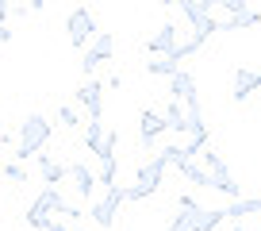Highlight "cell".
Here are the masks:
<instances>
[{
    "label": "cell",
    "mask_w": 261,
    "mask_h": 231,
    "mask_svg": "<svg viewBox=\"0 0 261 231\" xmlns=\"http://www.w3.org/2000/svg\"><path fill=\"white\" fill-rule=\"evenodd\" d=\"M50 143V120L46 115H39V112H31L19 124V143H16V158L19 162H27V158H39V150Z\"/></svg>",
    "instance_id": "obj_3"
},
{
    "label": "cell",
    "mask_w": 261,
    "mask_h": 231,
    "mask_svg": "<svg viewBox=\"0 0 261 231\" xmlns=\"http://www.w3.org/2000/svg\"><path fill=\"white\" fill-rule=\"evenodd\" d=\"M73 97H77V104L89 108V120H104V85H100L96 77H89Z\"/></svg>",
    "instance_id": "obj_10"
},
{
    "label": "cell",
    "mask_w": 261,
    "mask_h": 231,
    "mask_svg": "<svg viewBox=\"0 0 261 231\" xmlns=\"http://www.w3.org/2000/svg\"><path fill=\"white\" fill-rule=\"evenodd\" d=\"M146 50H150L154 58H169L173 50H177V24H162V27L154 31V39L146 42Z\"/></svg>",
    "instance_id": "obj_12"
},
{
    "label": "cell",
    "mask_w": 261,
    "mask_h": 231,
    "mask_svg": "<svg viewBox=\"0 0 261 231\" xmlns=\"http://www.w3.org/2000/svg\"><path fill=\"white\" fill-rule=\"evenodd\" d=\"M223 212H227V220H242V216H261V197H238V200H230Z\"/></svg>",
    "instance_id": "obj_16"
},
{
    "label": "cell",
    "mask_w": 261,
    "mask_h": 231,
    "mask_svg": "<svg viewBox=\"0 0 261 231\" xmlns=\"http://www.w3.org/2000/svg\"><path fill=\"white\" fill-rule=\"evenodd\" d=\"M65 31H69V42H73L77 50H89L92 39L100 35V27H96V16H92L89 8H73L69 19H65Z\"/></svg>",
    "instance_id": "obj_7"
},
{
    "label": "cell",
    "mask_w": 261,
    "mask_h": 231,
    "mask_svg": "<svg viewBox=\"0 0 261 231\" xmlns=\"http://www.w3.org/2000/svg\"><path fill=\"white\" fill-rule=\"evenodd\" d=\"M112 50H115L112 35H108V31H100L96 39H92V47L81 54V74H85V77H92V74H96V70L108 62V58H112Z\"/></svg>",
    "instance_id": "obj_8"
},
{
    "label": "cell",
    "mask_w": 261,
    "mask_h": 231,
    "mask_svg": "<svg viewBox=\"0 0 261 231\" xmlns=\"http://www.w3.org/2000/svg\"><path fill=\"white\" fill-rule=\"evenodd\" d=\"M12 39V31H8V27H0V42H8Z\"/></svg>",
    "instance_id": "obj_27"
},
{
    "label": "cell",
    "mask_w": 261,
    "mask_h": 231,
    "mask_svg": "<svg viewBox=\"0 0 261 231\" xmlns=\"http://www.w3.org/2000/svg\"><path fill=\"white\" fill-rule=\"evenodd\" d=\"M177 173L185 177V181H192V185H204V189H212V177H207V170H204V166H196L192 158L177 162Z\"/></svg>",
    "instance_id": "obj_18"
},
{
    "label": "cell",
    "mask_w": 261,
    "mask_h": 231,
    "mask_svg": "<svg viewBox=\"0 0 261 231\" xmlns=\"http://www.w3.org/2000/svg\"><path fill=\"white\" fill-rule=\"evenodd\" d=\"M227 231H246V227H242V223H234V227H227Z\"/></svg>",
    "instance_id": "obj_28"
},
{
    "label": "cell",
    "mask_w": 261,
    "mask_h": 231,
    "mask_svg": "<svg viewBox=\"0 0 261 231\" xmlns=\"http://www.w3.org/2000/svg\"><path fill=\"white\" fill-rule=\"evenodd\" d=\"M123 204H127V185H112L100 200H92V204H89V216H92L96 227H112Z\"/></svg>",
    "instance_id": "obj_5"
},
{
    "label": "cell",
    "mask_w": 261,
    "mask_h": 231,
    "mask_svg": "<svg viewBox=\"0 0 261 231\" xmlns=\"http://www.w3.org/2000/svg\"><path fill=\"white\" fill-rule=\"evenodd\" d=\"M115 170H119V166H115V158H100V170H96L100 185H108V189H112V185H115Z\"/></svg>",
    "instance_id": "obj_21"
},
{
    "label": "cell",
    "mask_w": 261,
    "mask_h": 231,
    "mask_svg": "<svg viewBox=\"0 0 261 231\" xmlns=\"http://www.w3.org/2000/svg\"><path fill=\"white\" fill-rule=\"evenodd\" d=\"M165 158L162 154H154L146 166H139V181L135 185H127V200H146V197H154L158 189H162V177H165Z\"/></svg>",
    "instance_id": "obj_4"
},
{
    "label": "cell",
    "mask_w": 261,
    "mask_h": 231,
    "mask_svg": "<svg viewBox=\"0 0 261 231\" xmlns=\"http://www.w3.org/2000/svg\"><path fill=\"white\" fill-rule=\"evenodd\" d=\"M8 12H12V8H8V0H0V27H4V19H8Z\"/></svg>",
    "instance_id": "obj_26"
},
{
    "label": "cell",
    "mask_w": 261,
    "mask_h": 231,
    "mask_svg": "<svg viewBox=\"0 0 261 231\" xmlns=\"http://www.w3.org/2000/svg\"><path fill=\"white\" fill-rule=\"evenodd\" d=\"M35 162H39V173H42V181H46L50 189H58V185L65 181V173H69V166H58L50 154H39Z\"/></svg>",
    "instance_id": "obj_14"
},
{
    "label": "cell",
    "mask_w": 261,
    "mask_h": 231,
    "mask_svg": "<svg viewBox=\"0 0 261 231\" xmlns=\"http://www.w3.org/2000/svg\"><path fill=\"white\" fill-rule=\"evenodd\" d=\"M257 89H261V74L257 70H234V89H230V97H234L238 104H246Z\"/></svg>",
    "instance_id": "obj_13"
},
{
    "label": "cell",
    "mask_w": 261,
    "mask_h": 231,
    "mask_svg": "<svg viewBox=\"0 0 261 231\" xmlns=\"http://www.w3.org/2000/svg\"><path fill=\"white\" fill-rule=\"evenodd\" d=\"M204 170H207V177H212V189L215 193H223V197H230V200H238L242 193H238V181L230 177V166L223 162V154H215V150H204Z\"/></svg>",
    "instance_id": "obj_6"
},
{
    "label": "cell",
    "mask_w": 261,
    "mask_h": 231,
    "mask_svg": "<svg viewBox=\"0 0 261 231\" xmlns=\"http://www.w3.org/2000/svg\"><path fill=\"white\" fill-rule=\"evenodd\" d=\"M85 143H89L92 154H104V143H108V131H104V120H89V131H85Z\"/></svg>",
    "instance_id": "obj_19"
},
{
    "label": "cell",
    "mask_w": 261,
    "mask_h": 231,
    "mask_svg": "<svg viewBox=\"0 0 261 231\" xmlns=\"http://www.w3.org/2000/svg\"><path fill=\"white\" fill-rule=\"evenodd\" d=\"M46 231H77V227H65L62 220H50V223H46Z\"/></svg>",
    "instance_id": "obj_25"
},
{
    "label": "cell",
    "mask_w": 261,
    "mask_h": 231,
    "mask_svg": "<svg viewBox=\"0 0 261 231\" xmlns=\"http://www.w3.org/2000/svg\"><path fill=\"white\" fill-rule=\"evenodd\" d=\"M165 124H169V131L173 135H180V139H185V127H188V115H185V104H180V100H169V104H165Z\"/></svg>",
    "instance_id": "obj_17"
},
{
    "label": "cell",
    "mask_w": 261,
    "mask_h": 231,
    "mask_svg": "<svg viewBox=\"0 0 261 231\" xmlns=\"http://www.w3.org/2000/svg\"><path fill=\"white\" fill-rule=\"evenodd\" d=\"M219 223H227L223 208H204L196 204V197L180 193L177 197V216L169 220V231H215Z\"/></svg>",
    "instance_id": "obj_1"
},
{
    "label": "cell",
    "mask_w": 261,
    "mask_h": 231,
    "mask_svg": "<svg viewBox=\"0 0 261 231\" xmlns=\"http://www.w3.org/2000/svg\"><path fill=\"white\" fill-rule=\"evenodd\" d=\"M146 74L150 77H169V81H173V77L180 74V66H173L169 58H154V62H146Z\"/></svg>",
    "instance_id": "obj_20"
},
{
    "label": "cell",
    "mask_w": 261,
    "mask_h": 231,
    "mask_svg": "<svg viewBox=\"0 0 261 231\" xmlns=\"http://www.w3.org/2000/svg\"><path fill=\"white\" fill-rule=\"evenodd\" d=\"M0 173H4V177H8V181H16V185H23V181H27V170H23V166H19V162L4 166V170H0Z\"/></svg>",
    "instance_id": "obj_23"
},
{
    "label": "cell",
    "mask_w": 261,
    "mask_h": 231,
    "mask_svg": "<svg viewBox=\"0 0 261 231\" xmlns=\"http://www.w3.org/2000/svg\"><path fill=\"white\" fill-rule=\"evenodd\" d=\"M169 93H173V100H180V104H188V100H200V93H196V81H192V74H185V70H180V74L169 81Z\"/></svg>",
    "instance_id": "obj_15"
},
{
    "label": "cell",
    "mask_w": 261,
    "mask_h": 231,
    "mask_svg": "<svg viewBox=\"0 0 261 231\" xmlns=\"http://www.w3.org/2000/svg\"><path fill=\"white\" fill-rule=\"evenodd\" d=\"M58 124L62 127H77V112L73 108H58Z\"/></svg>",
    "instance_id": "obj_24"
},
{
    "label": "cell",
    "mask_w": 261,
    "mask_h": 231,
    "mask_svg": "<svg viewBox=\"0 0 261 231\" xmlns=\"http://www.w3.org/2000/svg\"><path fill=\"white\" fill-rule=\"evenodd\" d=\"M165 131H169L165 115L154 112V108H142V115H139V143H142V147H154Z\"/></svg>",
    "instance_id": "obj_9"
},
{
    "label": "cell",
    "mask_w": 261,
    "mask_h": 231,
    "mask_svg": "<svg viewBox=\"0 0 261 231\" xmlns=\"http://www.w3.org/2000/svg\"><path fill=\"white\" fill-rule=\"evenodd\" d=\"M65 177L73 181V193H77L81 200H89V197H92V189L100 185V177H96V173H92L85 162H69V173H65Z\"/></svg>",
    "instance_id": "obj_11"
},
{
    "label": "cell",
    "mask_w": 261,
    "mask_h": 231,
    "mask_svg": "<svg viewBox=\"0 0 261 231\" xmlns=\"http://www.w3.org/2000/svg\"><path fill=\"white\" fill-rule=\"evenodd\" d=\"M219 8L227 12V16H246L250 4H246V0H219Z\"/></svg>",
    "instance_id": "obj_22"
},
{
    "label": "cell",
    "mask_w": 261,
    "mask_h": 231,
    "mask_svg": "<svg viewBox=\"0 0 261 231\" xmlns=\"http://www.w3.org/2000/svg\"><path fill=\"white\" fill-rule=\"evenodd\" d=\"M54 216H65V220H81V212H77V208H69L62 200V189H42L39 197L31 200V208H27V227H35V231H46V223L54 220Z\"/></svg>",
    "instance_id": "obj_2"
}]
</instances>
